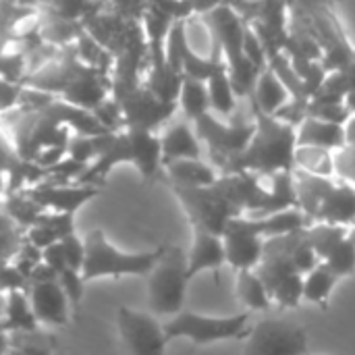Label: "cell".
Returning <instances> with one entry per match:
<instances>
[{
  "label": "cell",
  "mask_w": 355,
  "mask_h": 355,
  "mask_svg": "<svg viewBox=\"0 0 355 355\" xmlns=\"http://www.w3.org/2000/svg\"><path fill=\"white\" fill-rule=\"evenodd\" d=\"M96 148L98 156L83 168L77 183L100 187L116 164H133L146 181L156 179L164 171L160 137L150 129L123 127L119 131L100 133L96 135Z\"/></svg>",
  "instance_id": "cell-1"
},
{
  "label": "cell",
  "mask_w": 355,
  "mask_h": 355,
  "mask_svg": "<svg viewBox=\"0 0 355 355\" xmlns=\"http://www.w3.org/2000/svg\"><path fill=\"white\" fill-rule=\"evenodd\" d=\"M254 123L256 129L245 150L229 158L220 166V171L254 175H275L279 171H293L297 148L295 125L283 121L277 114H266L260 110H254Z\"/></svg>",
  "instance_id": "cell-2"
},
{
  "label": "cell",
  "mask_w": 355,
  "mask_h": 355,
  "mask_svg": "<svg viewBox=\"0 0 355 355\" xmlns=\"http://www.w3.org/2000/svg\"><path fill=\"white\" fill-rule=\"evenodd\" d=\"M204 21L214 37V44L225 54V62L229 67V75L237 96H250L254 83L260 75V69L250 62L243 52V33L245 25L239 15L225 4H214L204 12Z\"/></svg>",
  "instance_id": "cell-3"
},
{
  "label": "cell",
  "mask_w": 355,
  "mask_h": 355,
  "mask_svg": "<svg viewBox=\"0 0 355 355\" xmlns=\"http://www.w3.org/2000/svg\"><path fill=\"white\" fill-rule=\"evenodd\" d=\"M83 241H85V260H83L81 275L85 281H96L106 277L110 279L148 277L164 250V245H160L150 252L125 254L106 239L102 229H92Z\"/></svg>",
  "instance_id": "cell-4"
},
{
  "label": "cell",
  "mask_w": 355,
  "mask_h": 355,
  "mask_svg": "<svg viewBox=\"0 0 355 355\" xmlns=\"http://www.w3.org/2000/svg\"><path fill=\"white\" fill-rule=\"evenodd\" d=\"M191 279L187 277V254L181 248H166L148 275V304L156 316H175L185 306V293Z\"/></svg>",
  "instance_id": "cell-5"
},
{
  "label": "cell",
  "mask_w": 355,
  "mask_h": 355,
  "mask_svg": "<svg viewBox=\"0 0 355 355\" xmlns=\"http://www.w3.org/2000/svg\"><path fill=\"white\" fill-rule=\"evenodd\" d=\"M252 312H239L233 316H204L198 312H179L164 324L166 339H189L193 345H212L218 341L248 339Z\"/></svg>",
  "instance_id": "cell-6"
},
{
  "label": "cell",
  "mask_w": 355,
  "mask_h": 355,
  "mask_svg": "<svg viewBox=\"0 0 355 355\" xmlns=\"http://www.w3.org/2000/svg\"><path fill=\"white\" fill-rule=\"evenodd\" d=\"M243 352L248 355H300L308 352V335L297 324L266 318L250 331Z\"/></svg>",
  "instance_id": "cell-7"
},
{
  "label": "cell",
  "mask_w": 355,
  "mask_h": 355,
  "mask_svg": "<svg viewBox=\"0 0 355 355\" xmlns=\"http://www.w3.org/2000/svg\"><path fill=\"white\" fill-rule=\"evenodd\" d=\"M220 237L225 243L227 264L237 272L256 268L262 262L266 239L260 235L254 218H245L243 214L231 218Z\"/></svg>",
  "instance_id": "cell-8"
},
{
  "label": "cell",
  "mask_w": 355,
  "mask_h": 355,
  "mask_svg": "<svg viewBox=\"0 0 355 355\" xmlns=\"http://www.w3.org/2000/svg\"><path fill=\"white\" fill-rule=\"evenodd\" d=\"M116 327L125 347L131 354L158 355L164 352L168 343L164 327L156 320V314L119 308Z\"/></svg>",
  "instance_id": "cell-9"
},
{
  "label": "cell",
  "mask_w": 355,
  "mask_h": 355,
  "mask_svg": "<svg viewBox=\"0 0 355 355\" xmlns=\"http://www.w3.org/2000/svg\"><path fill=\"white\" fill-rule=\"evenodd\" d=\"M254 129H256V123L225 125V123L216 121L210 112H206L204 116H200L196 121V131H198L200 139L206 141L208 152H210L212 160H216L218 166H223L229 158H233L245 150V146L250 144V139L254 135Z\"/></svg>",
  "instance_id": "cell-10"
},
{
  "label": "cell",
  "mask_w": 355,
  "mask_h": 355,
  "mask_svg": "<svg viewBox=\"0 0 355 355\" xmlns=\"http://www.w3.org/2000/svg\"><path fill=\"white\" fill-rule=\"evenodd\" d=\"M114 98L121 104L125 127H137V129L154 131L160 123L168 121L177 108V102L160 100L146 85L144 87L133 85V87L116 94Z\"/></svg>",
  "instance_id": "cell-11"
},
{
  "label": "cell",
  "mask_w": 355,
  "mask_h": 355,
  "mask_svg": "<svg viewBox=\"0 0 355 355\" xmlns=\"http://www.w3.org/2000/svg\"><path fill=\"white\" fill-rule=\"evenodd\" d=\"M29 308L40 324H67L71 302L56 279L50 281H29L25 287Z\"/></svg>",
  "instance_id": "cell-12"
},
{
  "label": "cell",
  "mask_w": 355,
  "mask_h": 355,
  "mask_svg": "<svg viewBox=\"0 0 355 355\" xmlns=\"http://www.w3.org/2000/svg\"><path fill=\"white\" fill-rule=\"evenodd\" d=\"M98 185H69V183H52L44 181L42 185H35L29 193V198L40 206L48 208L52 212H62V214H75L85 202H89L94 196H98Z\"/></svg>",
  "instance_id": "cell-13"
},
{
  "label": "cell",
  "mask_w": 355,
  "mask_h": 355,
  "mask_svg": "<svg viewBox=\"0 0 355 355\" xmlns=\"http://www.w3.org/2000/svg\"><path fill=\"white\" fill-rule=\"evenodd\" d=\"M227 264L225 243L218 233L193 229V241L187 254V277L193 281L200 272L212 270L214 275Z\"/></svg>",
  "instance_id": "cell-14"
},
{
  "label": "cell",
  "mask_w": 355,
  "mask_h": 355,
  "mask_svg": "<svg viewBox=\"0 0 355 355\" xmlns=\"http://www.w3.org/2000/svg\"><path fill=\"white\" fill-rule=\"evenodd\" d=\"M314 223L355 225V183H333L314 214Z\"/></svg>",
  "instance_id": "cell-15"
},
{
  "label": "cell",
  "mask_w": 355,
  "mask_h": 355,
  "mask_svg": "<svg viewBox=\"0 0 355 355\" xmlns=\"http://www.w3.org/2000/svg\"><path fill=\"white\" fill-rule=\"evenodd\" d=\"M252 100V108L266 112V114H277L289 100H291V92L285 85V81L277 75L275 69L266 67L260 71L254 89L250 94Z\"/></svg>",
  "instance_id": "cell-16"
},
{
  "label": "cell",
  "mask_w": 355,
  "mask_h": 355,
  "mask_svg": "<svg viewBox=\"0 0 355 355\" xmlns=\"http://www.w3.org/2000/svg\"><path fill=\"white\" fill-rule=\"evenodd\" d=\"M295 133H297V146H318L333 152L347 146L345 125L322 121L318 116H306L295 127Z\"/></svg>",
  "instance_id": "cell-17"
},
{
  "label": "cell",
  "mask_w": 355,
  "mask_h": 355,
  "mask_svg": "<svg viewBox=\"0 0 355 355\" xmlns=\"http://www.w3.org/2000/svg\"><path fill=\"white\" fill-rule=\"evenodd\" d=\"M160 148H162V164L181 158H202L200 135L187 123L171 125L160 137Z\"/></svg>",
  "instance_id": "cell-18"
},
{
  "label": "cell",
  "mask_w": 355,
  "mask_h": 355,
  "mask_svg": "<svg viewBox=\"0 0 355 355\" xmlns=\"http://www.w3.org/2000/svg\"><path fill=\"white\" fill-rule=\"evenodd\" d=\"M254 220L264 239L289 235V233L302 231L312 225L310 216L300 206H291V208H283V210H277V212H270L264 216H256Z\"/></svg>",
  "instance_id": "cell-19"
},
{
  "label": "cell",
  "mask_w": 355,
  "mask_h": 355,
  "mask_svg": "<svg viewBox=\"0 0 355 355\" xmlns=\"http://www.w3.org/2000/svg\"><path fill=\"white\" fill-rule=\"evenodd\" d=\"M337 281H339L337 272L324 260H320L310 272L304 275V291H302L304 302L314 304L318 308H327Z\"/></svg>",
  "instance_id": "cell-20"
},
{
  "label": "cell",
  "mask_w": 355,
  "mask_h": 355,
  "mask_svg": "<svg viewBox=\"0 0 355 355\" xmlns=\"http://www.w3.org/2000/svg\"><path fill=\"white\" fill-rule=\"evenodd\" d=\"M235 295L250 312H266L272 308V297L256 268L239 270L235 283Z\"/></svg>",
  "instance_id": "cell-21"
},
{
  "label": "cell",
  "mask_w": 355,
  "mask_h": 355,
  "mask_svg": "<svg viewBox=\"0 0 355 355\" xmlns=\"http://www.w3.org/2000/svg\"><path fill=\"white\" fill-rule=\"evenodd\" d=\"M164 173L171 183L181 185H212L218 175L202 158H181L164 164Z\"/></svg>",
  "instance_id": "cell-22"
},
{
  "label": "cell",
  "mask_w": 355,
  "mask_h": 355,
  "mask_svg": "<svg viewBox=\"0 0 355 355\" xmlns=\"http://www.w3.org/2000/svg\"><path fill=\"white\" fill-rule=\"evenodd\" d=\"M208 96H210V108L220 114V116H231L235 110V98L237 92L233 87L231 75H229V67L227 62L223 67H218L210 77H208Z\"/></svg>",
  "instance_id": "cell-23"
},
{
  "label": "cell",
  "mask_w": 355,
  "mask_h": 355,
  "mask_svg": "<svg viewBox=\"0 0 355 355\" xmlns=\"http://www.w3.org/2000/svg\"><path fill=\"white\" fill-rule=\"evenodd\" d=\"M177 104L181 106L183 114L189 121H198L200 116H204L206 112H210V96H208V83L204 79H196V77H183L181 89H179V98Z\"/></svg>",
  "instance_id": "cell-24"
},
{
  "label": "cell",
  "mask_w": 355,
  "mask_h": 355,
  "mask_svg": "<svg viewBox=\"0 0 355 355\" xmlns=\"http://www.w3.org/2000/svg\"><path fill=\"white\" fill-rule=\"evenodd\" d=\"M295 168L331 177L335 171V154L333 150L318 148V146H297L295 148Z\"/></svg>",
  "instance_id": "cell-25"
},
{
  "label": "cell",
  "mask_w": 355,
  "mask_h": 355,
  "mask_svg": "<svg viewBox=\"0 0 355 355\" xmlns=\"http://www.w3.org/2000/svg\"><path fill=\"white\" fill-rule=\"evenodd\" d=\"M347 235V229L343 225H331V223H312L306 227V239L314 248L320 260H324L333 248Z\"/></svg>",
  "instance_id": "cell-26"
},
{
  "label": "cell",
  "mask_w": 355,
  "mask_h": 355,
  "mask_svg": "<svg viewBox=\"0 0 355 355\" xmlns=\"http://www.w3.org/2000/svg\"><path fill=\"white\" fill-rule=\"evenodd\" d=\"M6 320L10 322V329L15 331H35V316L29 308L27 295L21 289L10 291L8 306H6Z\"/></svg>",
  "instance_id": "cell-27"
},
{
  "label": "cell",
  "mask_w": 355,
  "mask_h": 355,
  "mask_svg": "<svg viewBox=\"0 0 355 355\" xmlns=\"http://www.w3.org/2000/svg\"><path fill=\"white\" fill-rule=\"evenodd\" d=\"M324 262L337 272L339 279L355 275V231L347 233L333 248V252L324 258Z\"/></svg>",
  "instance_id": "cell-28"
},
{
  "label": "cell",
  "mask_w": 355,
  "mask_h": 355,
  "mask_svg": "<svg viewBox=\"0 0 355 355\" xmlns=\"http://www.w3.org/2000/svg\"><path fill=\"white\" fill-rule=\"evenodd\" d=\"M243 52H245V56L250 58V62L256 64L260 71L268 67V52H266V46H264L260 33H258L254 27H250V25H245V33H243Z\"/></svg>",
  "instance_id": "cell-29"
},
{
  "label": "cell",
  "mask_w": 355,
  "mask_h": 355,
  "mask_svg": "<svg viewBox=\"0 0 355 355\" xmlns=\"http://www.w3.org/2000/svg\"><path fill=\"white\" fill-rule=\"evenodd\" d=\"M58 283L64 289L73 312L79 310V304L83 300V285L87 283L81 275V270H73V268H64L62 272H58Z\"/></svg>",
  "instance_id": "cell-30"
},
{
  "label": "cell",
  "mask_w": 355,
  "mask_h": 355,
  "mask_svg": "<svg viewBox=\"0 0 355 355\" xmlns=\"http://www.w3.org/2000/svg\"><path fill=\"white\" fill-rule=\"evenodd\" d=\"M306 116H318L322 121H331V123L345 125L349 121V116H352V110L347 108L345 102H333V104H314V102H308Z\"/></svg>",
  "instance_id": "cell-31"
},
{
  "label": "cell",
  "mask_w": 355,
  "mask_h": 355,
  "mask_svg": "<svg viewBox=\"0 0 355 355\" xmlns=\"http://www.w3.org/2000/svg\"><path fill=\"white\" fill-rule=\"evenodd\" d=\"M67 258V266L73 270H81L83 268V260H85V241H81L75 233H69L64 237L58 239Z\"/></svg>",
  "instance_id": "cell-32"
},
{
  "label": "cell",
  "mask_w": 355,
  "mask_h": 355,
  "mask_svg": "<svg viewBox=\"0 0 355 355\" xmlns=\"http://www.w3.org/2000/svg\"><path fill=\"white\" fill-rule=\"evenodd\" d=\"M23 89H25L23 83L6 79V77L0 75V112H6V110L19 106Z\"/></svg>",
  "instance_id": "cell-33"
},
{
  "label": "cell",
  "mask_w": 355,
  "mask_h": 355,
  "mask_svg": "<svg viewBox=\"0 0 355 355\" xmlns=\"http://www.w3.org/2000/svg\"><path fill=\"white\" fill-rule=\"evenodd\" d=\"M335 171L355 183V144H347L335 154Z\"/></svg>",
  "instance_id": "cell-34"
},
{
  "label": "cell",
  "mask_w": 355,
  "mask_h": 355,
  "mask_svg": "<svg viewBox=\"0 0 355 355\" xmlns=\"http://www.w3.org/2000/svg\"><path fill=\"white\" fill-rule=\"evenodd\" d=\"M42 262H46L56 275L58 272H62L64 268H69L67 266V258H64V252H62V245H60V241H54V243H50L48 248H44L42 250Z\"/></svg>",
  "instance_id": "cell-35"
},
{
  "label": "cell",
  "mask_w": 355,
  "mask_h": 355,
  "mask_svg": "<svg viewBox=\"0 0 355 355\" xmlns=\"http://www.w3.org/2000/svg\"><path fill=\"white\" fill-rule=\"evenodd\" d=\"M347 71H349L352 87H349V92H347V96H345V104H347V108H349L352 112H355V62L354 60L347 64Z\"/></svg>",
  "instance_id": "cell-36"
},
{
  "label": "cell",
  "mask_w": 355,
  "mask_h": 355,
  "mask_svg": "<svg viewBox=\"0 0 355 355\" xmlns=\"http://www.w3.org/2000/svg\"><path fill=\"white\" fill-rule=\"evenodd\" d=\"M345 137H347V144H355V112H352L349 121L345 123Z\"/></svg>",
  "instance_id": "cell-37"
},
{
  "label": "cell",
  "mask_w": 355,
  "mask_h": 355,
  "mask_svg": "<svg viewBox=\"0 0 355 355\" xmlns=\"http://www.w3.org/2000/svg\"><path fill=\"white\" fill-rule=\"evenodd\" d=\"M352 60L355 62V48H352Z\"/></svg>",
  "instance_id": "cell-38"
}]
</instances>
